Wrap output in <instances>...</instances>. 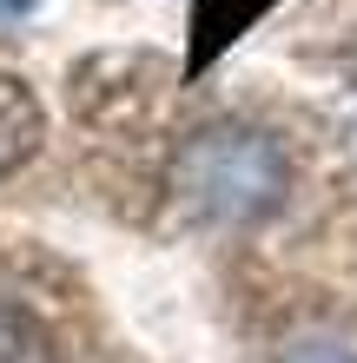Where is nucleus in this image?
<instances>
[{
    "label": "nucleus",
    "instance_id": "obj_2",
    "mask_svg": "<svg viewBox=\"0 0 357 363\" xmlns=\"http://www.w3.org/2000/svg\"><path fill=\"white\" fill-rule=\"evenodd\" d=\"M47 139V106L20 73H0V179L20 172Z\"/></svg>",
    "mask_w": 357,
    "mask_h": 363
},
{
    "label": "nucleus",
    "instance_id": "obj_5",
    "mask_svg": "<svg viewBox=\"0 0 357 363\" xmlns=\"http://www.w3.org/2000/svg\"><path fill=\"white\" fill-rule=\"evenodd\" d=\"M40 0H0V20H20V13H33Z\"/></svg>",
    "mask_w": 357,
    "mask_h": 363
},
{
    "label": "nucleus",
    "instance_id": "obj_1",
    "mask_svg": "<svg viewBox=\"0 0 357 363\" xmlns=\"http://www.w3.org/2000/svg\"><path fill=\"white\" fill-rule=\"evenodd\" d=\"M172 185L199 218L219 225H258L291 191V152L258 125H205L179 145Z\"/></svg>",
    "mask_w": 357,
    "mask_h": 363
},
{
    "label": "nucleus",
    "instance_id": "obj_4",
    "mask_svg": "<svg viewBox=\"0 0 357 363\" xmlns=\"http://www.w3.org/2000/svg\"><path fill=\"white\" fill-rule=\"evenodd\" d=\"M285 363H357V350L331 344V337H311V344H291V350H285Z\"/></svg>",
    "mask_w": 357,
    "mask_h": 363
},
{
    "label": "nucleus",
    "instance_id": "obj_3",
    "mask_svg": "<svg viewBox=\"0 0 357 363\" xmlns=\"http://www.w3.org/2000/svg\"><path fill=\"white\" fill-rule=\"evenodd\" d=\"M0 363H60L53 357V337L40 330L33 311H20L0 297Z\"/></svg>",
    "mask_w": 357,
    "mask_h": 363
}]
</instances>
